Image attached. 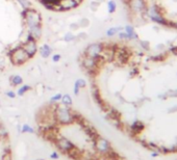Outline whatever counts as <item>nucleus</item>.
I'll list each match as a JSON object with an SVG mask.
<instances>
[{
  "mask_svg": "<svg viewBox=\"0 0 177 160\" xmlns=\"http://www.w3.org/2000/svg\"><path fill=\"white\" fill-rule=\"evenodd\" d=\"M10 83H12V85L17 86V85H20L21 83L23 82V79H22V77L19 75H13V76H10Z\"/></svg>",
  "mask_w": 177,
  "mask_h": 160,
  "instance_id": "nucleus-11",
  "label": "nucleus"
},
{
  "mask_svg": "<svg viewBox=\"0 0 177 160\" xmlns=\"http://www.w3.org/2000/svg\"><path fill=\"white\" fill-rule=\"evenodd\" d=\"M89 24H90V21H89V19H86V18H82L79 22H78V26L81 27V28H84V27L89 26Z\"/></svg>",
  "mask_w": 177,
  "mask_h": 160,
  "instance_id": "nucleus-15",
  "label": "nucleus"
},
{
  "mask_svg": "<svg viewBox=\"0 0 177 160\" xmlns=\"http://www.w3.org/2000/svg\"><path fill=\"white\" fill-rule=\"evenodd\" d=\"M19 3H20L22 6H23L24 8H31V3L29 2V0H17Z\"/></svg>",
  "mask_w": 177,
  "mask_h": 160,
  "instance_id": "nucleus-17",
  "label": "nucleus"
},
{
  "mask_svg": "<svg viewBox=\"0 0 177 160\" xmlns=\"http://www.w3.org/2000/svg\"><path fill=\"white\" fill-rule=\"evenodd\" d=\"M100 5V2L98 0H95V1H92L91 4H90V8H91L92 10H96L98 8V6Z\"/></svg>",
  "mask_w": 177,
  "mask_h": 160,
  "instance_id": "nucleus-20",
  "label": "nucleus"
},
{
  "mask_svg": "<svg viewBox=\"0 0 177 160\" xmlns=\"http://www.w3.org/2000/svg\"><path fill=\"white\" fill-rule=\"evenodd\" d=\"M102 50H103V44L100 43H94V44L89 45L83 52V56L86 57H97L101 55Z\"/></svg>",
  "mask_w": 177,
  "mask_h": 160,
  "instance_id": "nucleus-4",
  "label": "nucleus"
},
{
  "mask_svg": "<svg viewBox=\"0 0 177 160\" xmlns=\"http://www.w3.org/2000/svg\"><path fill=\"white\" fill-rule=\"evenodd\" d=\"M79 26H78V24L77 23H75V24H71L70 25V28L72 29V30H75V29H77Z\"/></svg>",
  "mask_w": 177,
  "mask_h": 160,
  "instance_id": "nucleus-28",
  "label": "nucleus"
},
{
  "mask_svg": "<svg viewBox=\"0 0 177 160\" xmlns=\"http://www.w3.org/2000/svg\"><path fill=\"white\" fill-rule=\"evenodd\" d=\"M62 94H56V95L53 96V97L51 98V102H57V101H60L62 100Z\"/></svg>",
  "mask_w": 177,
  "mask_h": 160,
  "instance_id": "nucleus-23",
  "label": "nucleus"
},
{
  "mask_svg": "<svg viewBox=\"0 0 177 160\" xmlns=\"http://www.w3.org/2000/svg\"><path fill=\"white\" fill-rule=\"evenodd\" d=\"M75 39H76V36L73 34L72 31H69V32H67V34L64 36V40H65L66 42H73Z\"/></svg>",
  "mask_w": 177,
  "mask_h": 160,
  "instance_id": "nucleus-14",
  "label": "nucleus"
},
{
  "mask_svg": "<svg viewBox=\"0 0 177 160\" xmlns=\"http://www.w3.org/2000/svg\"><path fill=\"white\" fill-rule=\"evenodd\" d=\"M115 10H116V4H115L114 1H109L108 2V12L109 13H114Z\"/></svg>",
  "mask_w": 177,
  "mask_h": 160,
  "instance_id": "nucleus-22",
  "label": "nucleus"
},
{
  "mask_svg": "<svg viewBox=\"0 0 177 160\" xmlns=\"http://www.w3.org/2000/svg\"><path fill=\"white\" fill-rule=\"evenodd\" d=\"M29 29V34H30L32 38H34L36 41L41 39L42 36V25L34 26V27H30Z\"/></svg>",
  "mask_w": 177,
  "mask_h": 160,
  "instance_id": "nucleus-9",
  "label": "nucleus"
},
{
  "mask_svg": "<svg viewBox=\"0 0 177 160\" xmlns=\"http://www.w3.org/2000/svg\"><path fill=\"white\" fill-rule=\"evenodd\" d=\"M75 84L77 85L78 88H86V80H83V79H77L75 81Z\"/></svg>",
  "mask_w": 177,
  "mask_h": 160,
  "instance_id": "nucleus-18",
  "label": "nucleus"
},
{
  "mask_svg": "<svg viewBox=\"0 0 177 160\" xmlns=\"http://www.w3.org/2000/svg\"><path fill=\"white\" fill-rule=\"evenodd\" d=\"M96 148L98 149L100 152H107L110 149L109 144L107 140H105L102 137H98L96 140Z\"/></svg>",
  "mask_w": 177,
  "mask_h": 160,
  "instance_id": "nucleus-7",
  "label": "nucleus"
},
{
  "mask_svg": "<svg viewBox=\"0 0 177 160\" xmlns=\"http://www.w3.org/2000/svg\"><path fill=\"white\" fill-rule=\"evenodd\" d=\"M62 102L65 106H70L72 105V98L69 95H64L62 97Z\"/></svg>",
  "mask_w": 177,
  "mask_h": 160,
  "instance_id": "nucleus-13",
  "label": "nucleus"
},
{
  "mask_svg": "<svg viewBox=\"0 0 177 160\" xmlns=\"http://www.w3.org/2000/svg\"><path fill=\"white\" fill-rule=\"evenodd\" d=\"M60 58H62L60 54H54L53 56H52V60H53L54 62H58L60 60Z\"/></svg>",
  "mask_w": 177,
  "mask_h": 160,
  "instance_id": "nucleus-26",
  "label": "nucleus"
},
{
  "mask_svg": "<svg viewBox=\"0 0 177 160\" xmlns=\"http://www.w3.org/2000/svg\"><path fill=\"white\" fill-rule=\"evenodd\" d=\"M144 128L143 124L141 123V122H134L132 124V126H131V130L134 132H140L142 131V129Z\"/></svg>",
  "mask_w": 177,
  "mask_h": 160,
  "instance_id": "nucleus-12",
  "label": "nucleus"
},
{
  "mask_svg": "<svg viewBox=\"0 0 177 160\" xmlns=\"http://www.w3.org/2000/svg\"><path fill=\"white\" fill-rule=\"evenodd\" d=\"M23 132H29V133H34V130L32 129L30 126H28V125H24V126H23Z\"/></svg>",
  "mask_w": 177,
  "mask_h": 160,
  "instance_id": "nucleus-25",
  "label": "nucleus"
},
{
  "mask_svg": "<svg viewBox=\"0 0 177 160\" xmlns=\"http://www.w3.org/2000/svg\"><path fill=\"white\" fill-rule=\"evenodd\" d=\"M8 136V130L5 129L4 126L0 124V137H6Z\"/></svg>",
  "mask_w": 177,
  "mask_h": 160,
  "instance_id": "nucleus-19",
  "label": "nucleus"
},
{
  "mask_svg": "<svg viewBox=\"0 0 177 160\" xmlns=\"http://www.w3.org/2000/svg\"><path fill=\"white\" fill-rule=\"evenodd\" d=\"M30 90V86H29V85H23L22 88H20L18 90V95L19 96H23L24 94H25L26 92H27V90Z\"/></svg>",
  "mask_w": 177,
  "mask_h": 160,
  "instance_id": "nucleus-16",
  "label": "nucleus"
},
{
  "mask_svg": "<svg viewBox=\"0 0 177 160\" xmlns=\"http://www.w3.org/2000/svg\"><path fill=\"white\" fill-rule=\"evenodd\" d=\"M78 40H80V41H82V40H86L88 39V34H86V32H79V34H77V36H76Z\"/></svg>",
  "mask_w": 177,
  "mask_h": 160,
  "instance_id": "nucleus-24",
  "label": "nucleus"
},
{
  "mask_svg": "<svg viewBox=\"0 0 177 160\" xmlns=\"http://www.w3.org/2000/svg\"><path fill=\"white\" fill-rule=\"evenodd\" d=\"M74 1H76V2H77L78 4H79V3H80L81 1H82V0H74Z\"/></svg>",
  "mask_w": 177,
  "mask_h": 160,
  "instance_id": "nucleus-31",
  "label": "nucleus"
},
{
  "mask_svg": "<svg viewBox=\"0 0 177 160\" xmlns=\"http://www.w3.org/2000/svg\"><path fill=\"white\" fill-rule=\"evenodd\" d=\"M10 60L13 62V65L15 66L23 65V64H25L29 59V56L24 51L23 47H18V48H15V49L10 50Z\"/></svg>",
  "mask_w": 177,
  "mask_h": 160,
  "instance_id": "nucleus-3",
  "label": "nucleus"
},
{
  "mask_svg": "<svg viewBox=\"0 0 177 160\" xmlns=\"http://www.w3.org/2000/svg\"><path fill=\"white\" fill-rule=\"evenodd\" d=\"M60 5L62 8V10H69L78 6V3L74 0H60Z\"/></svg>",
  "mask_w": 177,
  "mask_h": 160,
  "instance_id": "nucleus-8",
  "label": "nucleus"
},
{
  "mask_svg": "<svg viewBox=\"0 0 177 160\" xmlns=\"http://www.w3.org/2000/svg\"><path fill=\"white\" fill-rule=\"evenodd\" d=\"M40 54H41L42 57H44V58H46V57L50 56V54L52 53V48H50L49 45H43V46L40 48Z\"/></svg>",
  "mask_w": 177,
  "mask_h": 160,
  "instance_id": "nucleus-10",
  "label": "nucleus"
},
{
  "mask_svg": "<svg viewBox=\"0 0 177 160\" xmlns=\"http://www.w3.org/2000/svg\"><path fill=\"white\" fill-rule=\"evenodd\" d=\"M55 119L62 124H69L76 119V114H73L67 106H58L55 110Z\"/></svg>",
  "mask_w": 177,
  "mask_h": 160,
  "instance_id": "nucleus-1",
  "label": "nucleus"
},
{
  "mask_svg": "<svg viewBox=\"0 0 177 160\" xmlns=\"http://www.w3.org/2000/svg\"><path fill=\"white\" fill-rule=\"evenodd\" d=\"M51 157H53V158H57V155H56V153H54L53 155H51Z\"/></svg>",
  "mask_w": 177,
  "mask_h": 160,
  "instance_id": "nucleus-30",
  "label": "nucleus"
},
{
  "mask_svg": "<svg viewBox=\"0 0 177 160\" xmlns=\"http://www.w3.org/2000/svg\"><path fill=\"white\" fill-rule=\"evenodd\" d=\"M78 93H79V88H78L76 84H74V94H75V95H77Z\"/></svg>",
  "mask_w": 177,
  "mask_h": 160,
  "instance_id": "nucleus-29",
  "label": "nucleus"
},
{
  "mask_svg": "<svg viewBox=\"0 0 177 160\" xmlns=\"http://www.w3.org/2000/svg\"><path fill=\"white\" fill-rule=\"evenodd\" d=\"M6 96H8V97H10V98H15L16 94L14 93L13 90H10V92H6Z\"/></svg>",
  "mask_w": 177,
  "mask_h": 160,
  "instance_id": "nucleus-27",
  "label": "nucleus"
},
{
  "mask_svg": "<svg viewBox=\"0 0 177 160\" xmlns=\"http://www.w3.org/2000/svg\"><path fill=\"white\" fill-rule=\"evenodd\" d=\"M23 17L25 19V22L28 26V28L34 27V26L41 25L42 23V17L40 15V13L38 10H36L34 8H26L23 12Z\"/></svg>",
  "mask_w": 177,
  "mask_h": 160,
  "instance_id": "nucleus-2",
  "label": "nucleus"
},
{
  "mask_svg": "<svg viewBox=\"0 0 177 160\" xmlns=\"http://www.w3.org/2000/svg\"><path fill=\"white\" fill-rule=\"evenodd\" d=\"M121 28H109L108 30L106 31V36H113L114 34H117V31L120 30Z\"/></svg>",
  "mask_w": 177,
  "mask_h": 160,
  "instance_id": "nucleus-21",
  "label": "nucleus"
},
{
  "mask_svg": "<svg viewBox=\"0 0 177 160\" xmlns=\"http://www.w3.org/2000/svg\"><path fill=\"white\" fill-rule=\"evenodd\" d=\"M57 146L60 149H62V151H66V152H69V151L74 149V146L72 145V142H70L66 138H58L57 139Z\"/></svg>",
  "mask_w": 177,
  "mask_h": 160,
  "instance_id": "nucleus-6",
  "label": "nucleus"
},
{
  "mask_svg": "<svg viewBox=\"0 0 177 160\" xmlns=\"http://www.w3.org/2000/svg\"><path fill=\"white\" fill-rule=\"evenodd\" d=\"M24 51L27 53V55L29 56V58L34 57L36 55V53L38 52V46H36V41L31 40V41H26V43L23 45Z\"/></svg>",
  "mask_w": 177,
  "mask_h": 160,
  "instance_id": "nucleus-5",
  "label": "nucleus"
}]
</instances>
